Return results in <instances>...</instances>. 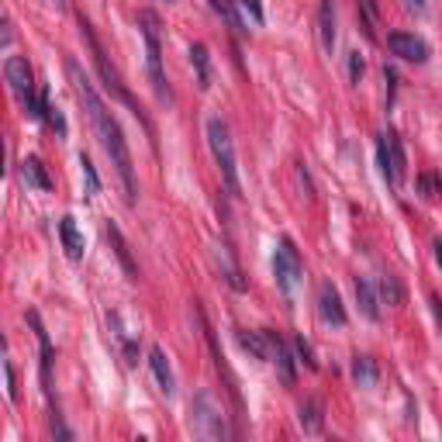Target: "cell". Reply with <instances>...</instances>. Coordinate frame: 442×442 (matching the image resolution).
<instances>
[{
  "instance_id": "cell-21",
  "label": "cell",
  "mask_w": 442,
  "mask_h": 442,
  "mask_svg": "<svg viewBox=\"0 0 442 442\" xmlns=\"http://www.w3.org/2000/svg\"><path fill=\"white\" fill-rule=\"evenodd\" d=\"M235 339H239V346L252 360H270V346H266V335H263V332H245V328H239Z\"/></svg>"
},
{
  "instance_id": "cell-32",
  "label": "cell",
  "mask_w": 442,
  "mask_h": 442,
  "mask_svg": "<svg viewBox=\"0 0 442 442\" xmlns=\"http://www.w3.org/2000/svg\"><path fill=\"white\" fill-rule=\"evenodd\" d=\"M242 11H249V18L256 21V25H263L266 21V14H263V0H235Z\"/></svg>"
},
{
  "instance_id": "cell-11",
  "label": "cell",
  "mask_w": 442,
  "mask_h": 442,
  "mask_svg": "<svg viewBox=\"0 0 442 442\" xmlns=\"http://www.w3.org/2000/svg\"><path fill=\"white\" fill-rule=\"evenodd\" d=\"M318 315H322L325 325H335V328H346V325H349L346 304H342V297H339V290H335L332 280H325L322 287H318Z\"/></svg>"
},
{
  "instance_id": "cell-34",
  "label": "cell",
  "mask_w": 442,
  "mask_h": 442,
  "mask_svg": "<svg viewBox=\"0 0 442 442\" xmlns=\"http://www.w3.org/2000/svg\"><path fill=\"white\" fill-rule=\"evenodd\" d=\"M297 180H301V187H304V197H308V201H315V187H311V176H308L304 162H297Z\"/></svg>"
},
{
  "instance_id": "cell-41",
  "label": "cell",
  "mask_w": 442,
  "mask_h": 442,
  "mask_svg": "<svg viewBox=\"0 0 442 442\" xmlns=\"http://www.w3.org/2000/svg\"><path fill=\"white\" fill-rule=\"evenodd\" d=\"M166 4H173V0H166Z\"/></svg>"
},
{
  "instance_id": "cell-12",
  "label": "cell",
  "mask_w": 442,
  "mask_h": 442,
  "mask_svg": "<svg viewBox=\"0 0 442 442\" xmlns=\"http://www.w3.org/2000/svg\"><path fill=\"white\" fill-rule=\"evenodd\" d=\"M104 235H108V242H111V249H115V256H118L121 270H124V277L131 283H138V266H135V259H131V249H128V242H124V235H121V228L115 225V221H108L104 225Z\"/></svg>"
},
{
  "instance_id": "cell-2",
  "label": "cell",
  "mask_w": 442,
  "mask_h": 442,
  "mask_svg": "<svg viewBox=\"0 0 442 442\" xmlns=\"http://www.w3.org/2000/svg\"><path fill=\"white\" fill-rule=\"evenodd\" d=\"M80 28H83V39H86V45H90V56H93V63H97V73H100L104 86H108V90H111V93H115V97L121 100V104H124V108H128V111H131L135 118L142 121V128H145V131L152 135V121L145 118L142 104H138V100L131 97V90H128V83L121 80V73L115 70V66H111V63H108V52H104V45H100L97 32L90 28V21H86V18H80Z\"/></svg>"
},
{
  "instance_id": "cell-14",
  "label": "cell",
  "mask_w": 442,
  "mask_h": 442,
  "mask_svg": "<svg viewBox=\"0 0 442 442\" xmlns=\"http://www.w3.org/2000/svg\"><path fill=\"white\" fill-rule=\"evenodd\" d=\"M149 366H152V373H156V380H160V391L166 398H173V391H176V377H173V366L166 360V353H162V346H152L149 349Z\"/></svg>"
},
{
  "instance_id": "cell-4",
  "label": "cell",
  "mask_w": 442,
  "mask_h": 442,
  "mask_svg": "<svg viewBox=\"0 0 442 442\" xmlns=\"http://www.w3.org/2000/svg\"><path fill=\"white\" fill-rule=\"evenodd\" d=\"M207 145H211V156L218 162V173L225 180V190L232 197H242V183H239V160H235V142H232V131L221 118H207Z\"/></svg>"
},
{
  "instance_id": "cell-9",
  "label": "cell",
  "mask_w": 442,
  "mask_h": 442,
  "mask_svg": "<svg viewBox=\"0 0 442 442\" xmlns=\"http://www.w3.org/2000/svg\"><path fill=\"white\" fill-rule=\"evenodd\" d=\"M387 48L404 59V63H429V56H432V48H429V41L418 39V35H411V32H391L387 35Z\"/></svg>"
},
{
  "instance_id": "cell-33",
  "label": "cell",
  "mask_w": 442,
  "mask_h": 442,
  "mask_svg": "<svg viewBox=\"0 0 442 442\" xmlns=\"http://www.w3.org/2000/svg\"><path fill=\"white\" fill-rule=\"evenodd\" d=\"M366 73V63H363L360 52H349V83H360Z\"/></svg>"
},
{
  "instance_id": "cell-15",
  "label": "cell",
  "mask_w": 442,
  "mask_h": 442,
  "mask_svg": "<svg viewBox=\"0 0 442 442\" xmlns=\"http://www.w3.org/2000/svg\"><path fill=\"white\" fill-rule=\"evenodd\" d=\"M297 422H301V429L308 432V436H318L325 429V408L318 398H304L301 408H297Z\"/></svg>"
},
{
  "instance_id": "cell-8",
  "label": "cell",
  "mask_w": 442,
  "mask_h": 442,
  "mask_svg": "<svg viewBox=\"0 0 442 442\" xmlns=\"http://www.w3.org/2000/svg\"><path fill=\"white\" fill-rule=\"evenodd\" d=\"M28 325L35 328V339H39V377H41V394H45V401H48V415H56L59 408L52 401V360H56V353H52V342H48V332H45V325H41L39 311H28L25 315Z\"/></svg>"
},
{
  "instance_id": "cell-22",
  "label": "cell",
  "mask_w": 442,
  "mask_h": 442,
  "mask_svg": "<svg viewBox=\"0 0 442 442\" xmlns=\"http://www.w3.org/2000/svg\"><path fill=\"white\" fill-rule=\"evenodd\" d=\"M353 380L360 384V387H377V380H380V366L373 356H356L353 360Z\"/></svg>"
},
{
  "instance_id": "cell-10",
  "label": "cell",
  "mask_w": 442,
  "mask_h": 442,
  "mask_svg": "<svg viewBox=\"0 0 442 442\" xmlns=\"http://www.w3.org/2000/svg\"><path fill=\"white\" fill-rule=\"evenodd\" d=\"M263 335H266V346H270V363L277 366V373H280L283 384L294 387V384H297V360H294L290 346L283 342L277 332H270V328H263Z\"/></svg>"
},
{
  "instance_id": "cell-17",
  "label": "cell",
  "mask_w": 442,
  "mask_h": 442,
  "mask_svg": "<svg viewBox=\"0 0 442 442\" xmlns=\"http://www.w3.org/2000/svg\"><path fill=\"white\" fill-rule=\"evenodd\" d=\"M21 176H25V183L28 187H35V190H52V176H48V169H45V162L35 160V156H28V160L21 162Z\"/></svg>"
},
{
  "instance_id": "cell-13",
  "label": "cell",
  "mask_w": 442,
  "mask_h": 442,
  "mask_svg": "<svg viewBox=\"0 0 442 442\" xmlns=\"http://www.w3.org/2000/svg\"><path fill=\"white\" fill-rule=\"evenodd\" d=\"M214 266H218V273H221V280L228 283L232 290H249V280L242 277V270L235 266V259H232V252H228V245H214Z\"/></svg>"
},
{
  "instance_id": "cell-29",
  "label": "cell",
  "mask_w": 442,
  "mask_h": 442,
  "mask_svg": "<svg viewBox=\"0 0 442 442\" xmlns=\"http://www.w3.org/2000/svg\"><path fill=\"white\" fill-rule=\"evenodd\" d=\"M377 166H380V176L394 187V169H391V152H387V138L384 135L377 138Z\"/></svg>"
},
{
  "instance_id": "cell-16",
  "label": "cell",
  "mask_w": 442,
  "mask_h": 442,
  "mask_svg": "<svg viewBox=\"0 0 442 442\" xmlns=\"http://www.w3.org/2000/svg\"><path fill=\"white\" fill-rule=\"evenodd\" d=\"M59 239H63V249H66V256L73 263L83 259V235H80V228H77V221H73V214L59 218Z\"/></svg>"
},
{
  "instance_id": "cell-40",
  "label": "cell",
  "mask_w": 442,
  "mask_h": 442,
  "mask_svg": "<svg viewBox=\"0 0 442 442\" xmlns=\"http://www.w3.org/2000/svg\"><path fill=\"white\" fill-rule=\"evenodd\" d=\"M56 7H66V0H56Z\"/></svg>"
},
{
  "instance_id": "cell-19",
  "label": "cell",
  "mask_w": 442,
  "mask_h": 442,
  "mask_svg": "<svg viewBox=\"0 0 442 442\" xmlns=\"http://www.w3.org/2000/svg\"><path fill=\"white\" fill-rule=\"evenodd\" d=\"M356 301H360L363 318L380 322V301H377V290H373V283L363 280V277H356Z\"/></svg>"
},
{
  "instance_id": "cell-26",
  "label": "cell",
  "mask_w": 442,
  "mask_h": 442,
  "mask_svg": "<svg viewBox=\"0 0 442 442\" xmlns=\"http://www.w3.org/2000/svg\"><path fill=\"white\" fill-rule=\"evenodd\" d=\"M108 322H111V332H115V339L121 342V349H124V363H138V346H135V339L121 328V315H118V311H115Z\"/></svg>"
},
{
  "instance_id": "cell-1",
  "label": "cell",
  "mask_w": 442,
  "mask_h": 442,
  "mask_svg": "<svg viewBox=\"0 0 442 442\" xmlns=\"http://www.w3.org/2000/svg\"><path fill=\"white\" fill-rule=\"evenodd\" d=\"M66 77H70V83H73V90H77L80 104L86 108V118H90V124H93V131H97V138H100V145H104V152H108L111 166L118 169L121 190H124V204H128V207H135V201H138L135 162H131V152H128V142H124L121 124L115 121V115L108 111V104L100 100V93L93 90V83H90V77L80 70V63H77V59H66Z\"/></svg>"
},
{
  "instance_id": "cell-7",
  "label": "cell",
  "mask_w": 442,
  "mask_h": 442,
  "mask_svg": "<svg viewBox=\"0 0 442 442\" xmlns=\"http://www.w3.org/2000/svg\"><path fill=\"white\" fill-rule=\"evenodd\" d=\"M273 277H277V287L283 290V297L290 301L294 297V287L304 277V263H301V252L290 239H280L277 252H273Z\"/></svg>"
},
{
  "instance_id": "cell-5",
  "label": "cell",
  "mask_w": 442,
  "mask_h": 442,
  "mask_svg": "<svg viewBox=\"0 0 442 442\" xmlns=\"http://www.w3.org/2000/svg\"><path fill=\"white\" fill-rule=\"evenodd\" d=\"M4 77H7V83H11V93H14V100L21 104V111H25L28 118H41V97H35V77H32L28 59H21V56H7V63H4Z\"/></svg>"
},
{
  "instance_id": "cell-6",
  "label": "cell",
  "mask_w": 442,
  "mask_h": 442,
  "mask_svg": "<svg viewBox=\"0 0 442 442\" xmlns=\"http://www.w3.org/2000/svg\"><path fill=\"white\" fill-rule=\"evenodd\" d=\"M190 415H194V432L201 439H228V425H225V411L207 391H197L190 401Z\"/></svg>"
},
{
  "instance_id": "cell-20",
  "label": "cell",
  "mask_w": 442,
  "mask_h": 442,
  "mask_svg": "<svg viewBox=\"0 0 442 442\" xmlns=\"http://www.w3.org/2000/svg\"><path fill=\"white\" fill-rule=\"evenodd\" d=\"M190 63H194V73H197V86L211 90V56H207V45L194 41L190 45Z\"/></svg>"
},
{
  "instance_id": "cell-25",
  "label": "cell",
  "mask_w": 442,
  "mask_h": 442,
  "mask_svg": "<svg viewBox=\"0 0 442 442\" xmlns=\"http://www.w3.org/2000/svg\"><path fill=\"white\" fill-rule=\"evenodd\" d=\"M377 290H380V297H384V304H391V308H401L404 304V287L398 277H391V273H384L380 283H377Z\"/></svg>"
},
{
  "instance_id": "cell-27",
  "label": "cell",
  "mask_w": 442,
  "mask_h": 442,
  "mask_svg": "<svg viewBox=\"0 0 442 442\" xmlns=\"http://www.w3.org/2000/svg\"><path fill=\"white\" fill-rule=\"evenodd\" d=\"M41 121H48L52 128H56V135L59 138H66V118H63V111L59 108H52V100H48V90H41Z\"/></svg>"
},
{
  "instance_id": "cell-31",
  "label": "cell",
  "mask_w": 442,
  "mask_h": 442,
  "mask_svg": "<svg viewBox=\"0 0 442 442\" xmlns=\"http://www.w3.org/2000/svg\"><path fill=\"white\" fill-rule=\"evenodd\" d=\"M294 353L301 356V363H304L308 370H318V360H315V353H311V346H308L304 335H294Z\"/></svg>"
},
{
  "instance_id": "cell-36",
  "label": "cell",
  "mask_w": 442,
  "mask_h": 442,
  "mask_svg": "<svg viewBox=\"0 0 442 442\" xmlns=\"http://www.w3.org/2000/svg\"><path fill=\"white\" fill-rule=\"evenodd\" d=\"M384 83H387V104L394 100V83H398V73L394 70H384Z\"/></svg>"
},
{
  "instance_id": "cell-18",
  "label": "cell",
  "mask_w": 442,
  "mask_h": 442,
  "mask_svg": "<svg viewBox=\"0 0 442 442\" xmlns=\"http://www.w3.org/2000/svg\"><path fill=\"white\" fill-rule=\"evenodd\" d=\"M387 138V152H391V169H394V187H401L404 176H408V156H404V145L398 138V131H384Z\"/></svg>"
},
{
  "instance_id": "cell-3",
  "label": "cell",
  "mask_w": 442,
  "mask_h": 442,
  "mask_svg": "<svg viewBox=\"0 0 442 442\" xmlns=\"http://www.w3.org/2000/svg\"><path fill=\"white\" fill-rule=\"evenodd\" d=\"M138 28L145 39V70H149V83L160 97V104H173V86L166 80V66H162V41H160V18L152 11H138Z\"/></svg>"
},
{
  "instance_id": "cell-30",
  "label": "cell",
  "mask_w": 442,
  "mask_h": 442,
  "mask_svg": "<svg viewBox=\"0 0 442 442\" xmlns=\"http://www.w3.org/2000/svg\"><path fill=\"white\" fill-rule=\"evenodd\" d=\"M418 190H422V197H425V201H436V197L442 194L439 176H436V173H422V176H418Z\"/></svg>"
},
{
  "instance_id": "cell-37",
  "label": "cell",
  "mask_w": 442,
  "mask_h": 442,
  "mask_svg": "<svg viewBox=\"0 0 442 442\" xmlns=\"http://www.w3.org/2000/svg\"><path fill=\"white\" fill-rule=\"evenodd\" d=\"M429 304H432V315H436V322H439V328H442V297H429Z\"/></svg>"
},
{
  "instance_id": "cell-38",
  "label": "cell",
  "mask_w": 442,
  "mask_h": 442,
  "mask_svg": "<svg viewBox=\"0 0 442 442\" xmlns=\"http://www.w3.org/2000/svg\"><path fill=\"white\" fill-rule=\"evenodd\" d=\"M432 249H436V263L442 266V239H436V245H432Z\"/></svg>"
},
{
  "instance_id": "cell-23",
  "label": "cell",
  "mask_w": 442,
  "mask_h": 442,
  "mask_svg": "<svg viewBox=\"0 0 442 442\" xmlns=\"http://www.w3.org/2000/svg\"><path fill=\"white\" fill-rule=\"evenodd\" d=\"M207 4H211V11H214V14H221V21H225L235 35H245V32H249V28H245V21H242V14L235 11V0H207Z\"/></svg>"
},
{
  "instance_id": "cell-35",
  "label": "cell",
  "mask_w": 442,
  "mask_h": 442,
  "mask_svg": "<svg viewBox=\"0 0 442 442\" xmlns=\"http://www.w3.org/2000/svg\"><path fill=\"white\" fill-rule=\"evenodd\" d=\"M4 373H7V398H11V401H18V380H14V366H11V363H4Z\"/></svg>"
},
{
  "instance_id": "cell-24",
  "label": "cell",
  "mask_w": 442,
  "mask_h": 442,
  "mask_svg": "<svg viewBox=\"0 0 442 442\" xmlns=\"http://www.w3.org/2000/svg\"><path fill=\"white\" fill-rule=\"evenodd\" d=\"M318 35H322V48L332 56L335 48V14H332V0H325L318 11Z\"/></svg>"
},
{
  "instance_id": "cell-28",
  "label": "cell",
  "mask_w": 442,
  "mask_h": 442,
  "mask_svg": "<svg viewBox=\"0 0 442 442\" xmlns=\"http://www.w3.org/2000/svg\"><path fill=\"white\" fill-rule=\"evenodd\" d=\"M80 166H83V180H86V197H97L100 194V176H97V169H93V162L86 152H80Z\"/></svg>"
},
{
  "instance_id": "cell-39",
  "label": "cell",
  "mask_w": 442,
  "mask_h": 442,
  "mask_svg": "<svg viewBox=\"0 0 442 442\" xmlns=\"http://www.w3.org/2000/svg\"><path fill=\"white\" fill-rule=\"evenodd\" d=\"M411 7H418V11H425V0H408Z\"/></svg>"
}]
</instances>
